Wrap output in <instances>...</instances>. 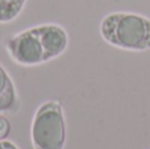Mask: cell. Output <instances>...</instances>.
Returning <instances> with one entry per match:
<instances>
[{"instance_id":"1","label":"cell","mask_w":150,"mask_h":149,"mask_svg":"<svg viewBox=\"0 0 150 149\" xmlns=\"http://www.w3.org/2000/svg\"><path fill=\"white\" fill-rule=\"evenodd\" d=\"M8 55L21 66H38L61 57L69 46V34L58 24H41L5 40Z\"/></svg>"},{"instance_id":"2","label":"cell","mask_w":150,"mask_h":149,"mask_svg":"<svg viewBox=\"0 0 150 149\" xmlns=\"http://www.w3.org/2000/svg\"><path fill=\"white\" fill-rule=\"evenodd\" d=\"M100 36L107 44L129 52L150 50V18L133 12H112L100 23Z\"/></svg>"},{"instance_id":"3","label":"cell","mask_w":150,"mask_h":149,"mask_svg":"<svg viewBox=\"0 0 150 149\" xmlns=\"http://www.w3.org/2000/svg\"><path fill=\"white\" fill-rule=\"evenodd\" d=\"M33 149H63L66 144V120L57 100L41 104L34 112L30 127Z\"/></svg>"},{"instance_id":"4","label":"cell","mask_w":150,"mask_h":149,"mask_svg":"<svg viewBox=\"0 0 150 149\" xmlns=\"http://www.w3.org/2000/svg\"><path fill=\"white\" fill-rule=\"evenodd\" d=\"M20 108L17 90L12 78L0 65V114H15Z\"/></svg>"},{"instance_id":"5","label":"cell","mask_w":150,"mask_h":149,"mask_svg":"<svg viewBox=\"0 0 150 149\" xmlns=\"http://www.w3.org/2000/svg\"><path fill=\"white\" fill-rule=\"evenodd\" d=\"M26 0H0V24L16 20L23 12Z\"/></svg>"},{"instance_id":"6","label":"cell","mask_w":150,"mask_h":149,"mask_svg":"<svg viewBox=\"0 0 150 149\" xmlns=\"http://www.w3.org/2000/svg\"><path fill=\"white\" fill-rule=\"evenodd\" d=\"M11 132V123L5 116L0 115V140H5Z\"/></svg>"},{"instance_id":"7","label":"cell","mask_w":150,"mask_h":149,"mask_svg":"<svg viewBox=\"0 0 150 149\" xmlns=\"http://www.w3.org/2000/svg\"><path fill=\"white\" fill-rule=\"evenodd\" d=\"M0 149H20L15 143L7 141V140H0Z\"/></svg>"}]
</instances>
